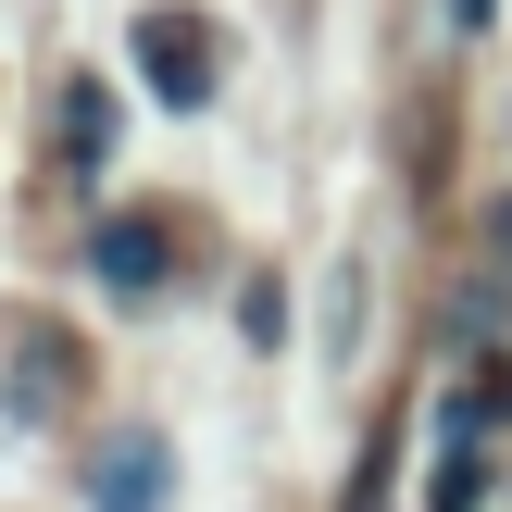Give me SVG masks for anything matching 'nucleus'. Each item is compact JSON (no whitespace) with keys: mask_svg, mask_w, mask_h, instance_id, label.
Returning <instances> with one entry per match:
<instances>
[{"mask_svg":"<svg viewBox=\"0 0 512 512\" xmlns=\"http://www.w3.org/2000/svg\"><path fill=\"white\" fill-rule=\"evenodd\" d=\"M88 263H100V288H113V300H150L175 250H163V225H150V213H113V225L88 238Z\"/></svg>","mask_w":512,"mask_h":512,"instance_id":"2","label":"nucleus"},{"mask_svg":"<svg viewBox=\"0 0 512 512\" xmlns=\"http://www.w3.org/2000/svg\"><path fill=\"white\" fill-rule=\"evenodd\" d=\"M100 163H113V100L63 88V175H100Z\"/></svg>","mask_w":512,"mask_h":512,"instance_id":"5","label":"nucleus"},{"mask_svg":"<svg viewBox=\"0 0 512 512\" xmlns=\"http://www.w3.org/2000/svg\"><path fill=\"white\" fill-rule=\"evenodd\" d=\"M88 500L100 512H163V438H113L88 463Z\"/></svg>","mask_w":512,"mask_h":512,"instance_id":"3","label":"nucleus"},{"mask_svg":"<svg viewBox=\"0 0 512 512\" xmlns=\"http://www.w3.org/2000/svg\"><path fill=\"white\" fill-rule=\"evenodd\" d=\"M488 500V450H475V413H450V450H438V475H425V512H475Z\"/></svg>","mask_w":512,"mask_h":512,"instance_id":"4","label":"nucleus"},{"mask_svg":"<svg viewBox=\"0 0 512 512\" xmlns=\"http://www.w3.org/2000/svg\"><path fill=\"white\" fill-rule=\"evenodd\" d=\"M125 50H138V88L163 100V113H200V100H213V75H225L200 13H138V38H125Z\"/></svg>","mask_w":512,"mask_h":512,"instance_id":"1","label":"nucleus"},{"mask_svg":"<svg viewBox=\"0 0 512 512\" xmlns=\"http://www.w3.org/2000/svg\"><path fill=\"white\" fill-rule=\"evenodd\" d=\"M488 13H500V0H450V25H488Z\"/></svg>","mask_w":512,"mask_h":512,"instance_id":"6","label":"nucleus"}]
</instances>
